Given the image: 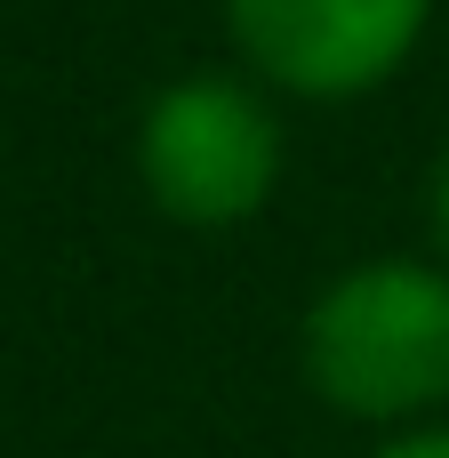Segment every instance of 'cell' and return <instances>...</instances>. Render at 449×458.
Returning a JSON list of instances; mask_svg holds the SVG:
<instances>
[{"label": "cell", "instance_id": "obj_1", "mask_svg": "<svg viewBox=\"0 0 449 458\" xmlns=\"http://www.w3.org/2000/svg\"><path fill=\"white\" fill-rule=\"evenodd\" d=\"M305 378L345 419H410L449 394V274L378 258L337 274L305 314Z\"/></svg>", "mask_w": 449, "mask_h": 458}, {"label": "cell", "instance_id": "obj_2", "mask_svg": "<svg viewBox=\"0 0 449 458\" xmlns=\"http://www.w3.org/2000/svg\"><path fill=\"white\" fill-rule=\"evenodd\" d=\"M137 169L177 225H241L281 185V121L265 113L257 89L193 72L145 105Z\"/></svg>", "mask_w": 449, "mask_h": 458}, {"label": "cell", "instance_id": "obj_3", "mask_svg": "<svg viewBox=\"0 0 449 458\" xmlns=\"http://www.w3.org/2000/svg\"><path fill=\"white\" fill-rule=\"evenodd\" d=\"M434 0H225L241 56L297 97H362L410 64Z\"/></svg>", "mask_w": 449, "mask_h": 458}, {"label": "cell", "instance_id": "obj_4", "mask_svg": "<svg viewBox=\"0 0 449 458\" xmlns=\"http://www.w3.org/2000/svg\"><path fill=\"white\" fill-rule=\"evenodd\" d=\"M426 225H434V242L449 250V153L434 161V185H426Z\"/></svg>", "mask_w": 449, "mask_h": 458}, {"label": "cell", "instance_id": "obj_5", "mask_svg": "<svg viewBox=\"0 0 449 458\" xmlns=\"http://www.w3.org/2000/svg\"><path fill=\"white\" fill-rule=\"evenodd\" d=\"M378 458H449V427H426V435H402V443H386Z\"/></svg>", "mask_w": 449, "mask_h": 458}]
</instances>
